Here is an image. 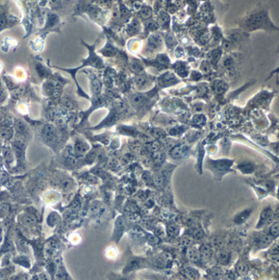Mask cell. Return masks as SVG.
<instances>
[{
    "label": "cell",
    "instance_id": "32",
    "mask_svg": "<svg viewBox=\"0 0 279 280\" xmlns=\"http://www.w3.org/2000/svg\"><path fill=\"white\" fill-rule=\"evenodd\" d=\"M192 235L195 238L200 239L204 236V234L202 232V230H199V229H193L192 230Z\"/></svg>",
    "mask_w": 279,
    "mask_h": 280
},
{
    "label": "cell",
    "instance_id": "14",
    "mask_svg": "<svg viewBox=\"0 0 279 280\" xmlns=\"http://www.w3.org/2000/svg\"><path fill=\"white\" fill-rule=\"evenodd\" d=\"M125 229V222L122 217H119L118 220L116 223V230H115V234H116L118 238L121 236L123 234L124 231Z\"/></svg>",
    "mask_w": 279,
    "mask_h": 280
},
{
    "label": "cell",
    "instance_id": "1",
    "mask_svg": "<svg viewBox=\"0 0 279 280\" xmlns=\"http://www.w3.org/2000/svg\"><path fill=\"white\" fill-rule=\"evenodd\" d=\"M241 25L243 29L249 31L258 30V29L266 30L270 28H274L277 30V28L275 27L273 24L271 22L268 16V12L265 10H257L253 12L246 18L242 21Z\"/></svg>",
    "mask_w": 279,
    "mask_h": 280
},
{
    "label": "cell",
    "instance_id": "25",
    "mask_svg": "<svg viewBox=\"0 0 279 280\" xmlns=\"http://www.w3.org/2000/svg\"><path fill=\"white\" fill-rule=\"evenodd\" d=\"M167 234L169 236H176L179 234V227L175 225H169L167 227Z\"/></svg>",
    "mask_w": 279,
    "mask_h": 280
},
{
    "label": "cell",
    "instance_id": "28",
    "mask_svg": "<svg viewBox=\"0 0 279 280\" xmlns=\"http://www.w3.org/2000/svg\"><path fill=\"white\" fill-rule=\"evenodd\" d=\"M272 236H269V235H264V236L261 237L260 239H259V243H260L261 245H268V244L271 243L272 242Z\"/></svg>",
    "mask_w": 279,
    "mask_h": 280
},
{
    "label": "cell",
    "instance_id": "34",
    "mask_svg": "<svg viewBox=\"0 0 279 280\" xmlns=\"http://www.w3.org/2000/svg\"><path fill=\"white\" fill-rule=\"evenodd\" d=\"M1 134L3 138H8L11 137V130L10 129H7V128H2V131H1Z\"/></svg>",
    "mask_w": 279,
    "mask_h": 280
},
{
    "label": "cell",
    "instance_id": "38",
    "mask_svg": "<svg viewBox=\"0 0 279 280\" xmlns=\"http://www.w3.org/2000/svg\"><path fill=\"white\" fill-rule=\"evenodd\" d=\"M147 241L151 244H156L159 243V238L157 237L153 236V235H149L148 238H147Z\"/></svg>",
    "mask_w": 279,
    "mask_h": 280
},
{
    "label": "cell",
    "instance_id": "20",
    "mask_svg": "<svg viewBox=\"0 0 279 280\" xmlns=\"http://www.w3.org/2000/svg\"><path fill=\"white\" fill-rule=\"evenodd\" d=\"M153 182L154 184H156V186L161 187L165 184V177L161 173H157L154 175L153 177Z\"/></svg>",
    "mask_w": 279,
    "mask_h": 280
},
{
    "label": "cell",
    "instance_id": "36",
    "mask_svg": "<svg viewBox=\"0 0 279 280\" xmlns=\"http://www.w3.org/2000/svg\"><path fill=\"white\" fill-rule=\"evenodd\" d=\"M159 147H160V144H159L157 142H151V144H149V149L154 152H157V150L159 149Z\"/></svg>",
    "mask_w": 279,
    "mask_h": 280
},
{
    "label": "cell",
    "instance_id": "17",
    "mask_svg": "<svg viewBox=\"0 0 279 280\" xmlns=\"http://www.w3.org/2000/svg\"><path fill=\"white\" fill-rule=\"evenodd\" d=\"M152 10L149 6H143L140 9V16L142 19H149L151 16Z\"/></svg>",
    "mask_w": 279,
    "mask_h": 280
},
{
    "label": "cell",
    "instance_id": "30",
    "mask_svg": "<svg viewBox=\"0 0 279 280\" xmlns=\"http://www.w3.org/2000/svg\"><path fill=\"white\" fill-rule=\"evenodd\" d=\"M159 20L161 24L167 23L169 21V15L164 11H160V14H159Z\"/></svg>",
    "mask_w": 279,
    "mask_h": 280
},
{
    "label": "cell",
    "instance_id": "44",
    "mask_svg": "<svg viewBox=\"0 0 279 280\" xmlns=\"http://www.w3.org/2000/svg\"><path fill=\"white\" fill-rule=\"evenodd\" d=\"M3 98H4V91L0 85V101H2Z\"/></svg>",
    "mask_w": 279,
    "mask_h": 280
},
{
    "label": "cell",
    "instance_id": "13",
    "mask_svg": "<svg viewBox=\"0 0 279 280\" xmlns=\"http://www.w3.org/2000/svg\"><path fill=\"white\" fill-rule=\"evenodd\" d=\"M187 256H188V259L194 262L199 261L201 259V253L196 247L188 248L187 251Z\"/></svg>",
    "mask_w": 279,
    "mask_h": 280
},
{
    "label": "cell",
    "instance_id": "5",
    "mask_svg": "<svg viewBox=\"0 0 279 280\" xmlns=\"http://www.w3.org/2000/svg\"><path fill=\"white\" fill-rule=\"evenodd\" d=\"M162 38L158 34H153L149 37L147 41V46L152 50H156L162 46Z\"/></svg>",
    "mask_w": 279,
    "mask_h": 280
},
{
    "label": "cell",
    "instance_id": "18",
    "mask_svg": "<svg viewBox=\"0 0 279 280\" xmlns=\"http://www.w3.org/2000/svg\"><path fill=\"white\" fill-rule=\"evenodd\" d=\"M221 54H222V51H221L220 48H217V49L212 51V53H211V58L213 65L217 64L218 62H219V60L220 59Z\"/></svg>",
    "mask_w": 279,
    "mask_h": 280
},
{
    "label": "cell",
    "instance_id": "10",
    "mask_svg": "<svg viewBox=\"0 0 279 280\" xmlns=\"http://www.w3.org/2000/svg\"><path fill=\"white\" fill-rule=\"evenodd\" d=\"M174 69L180 77H187L188 76V67L185 62H177L174 65Z\"/></svg>",
    "mask_w": 279,
    "mask_h": 280
},
{
    "label": "cell",
    "instance_id": "42",
    "mask_svg": "<svg viewBox=\"0 0 279 280\" xmlns=\"http://www.w3.org/2000/svg\"><path fill=\"white\" fill-rule=\"evenodd\" d=\"M156 234L158 237H163L165 234V232L161 228H157L156 230Z\"/></svg>",
    "mask_w": 279,
    "mask_h": 280
},
{
    "label": "cell",
    "instance_id": "33",
    "mask_svg": "<svg viewBox=\"0 0 279 280\" xmlns=\"http://www.w3.org/2000/svg\"><path fill=\"white\" fill-rule=\"evenodd\" d=\"M241 170L242 171L243 173H251L253 170V167H252V165H249V164H244V165H241L240 167Z\"/></svg>",
    "mask_w": 279,
    "mask_h": 280
},
{
    "label": "cell",
    "instance_id": "35",
    "mask_svg": "<svg viewBox=\"0 0 279 280\" xmlns=\"http://www.w3.org/2000/svg\"><path fill=\"white\" fill-rule=\"evenodd\" d=\"M223 64H224V66L226 67V68H229V67H231L232 66H233V59H232L230 57H229V58H227L224 59Z\"/></svg>",
    "mask_w": 279,
    "mask_h": 280
},
{
    "label": "cell",
    "instance_id": "23",
    "mask_svg": "<svg viewBox=\"0 0 279 280\" xmlns=\"http://www.w3.org/2000/svg\"><path fill=\"white\" fill-rule=\"evenodd\" d=\"M236 269H237V271H238L239 274L243 275V274H245V273H247L248 266H247V265L246 264L244 261H240L238 262V264L237 265Z\"/></svg>",
    "mask_w": 279,
    "mask_h": 280
},
{
    "label": "cell",
    "instance_id": "21",
    "mask_svg": "<svg viewBox=\"0 0 279 280\" xmlns=\"http://www.w3.org/2000/svg\"><path fill=\"white\" fill-rule=\"evenodd\" d=\"M89 146L84 142H79L76 145V152L78 154H83L87 152Z\"/></svg>",
    "mask_w": 279,
    "mask_h": 280
},
{
    "label": "cell",
    "instance_id": "12",
    "mask_svg": "<svg viewBox=\"0 0 279 280\" xmlns=\"http://www.w3.org/2000/svg\"><path fill=\"white\" fill-rule=\"evenodd\" d=\"M216 260L220 264L227 265L230 260V254L224 250H220L216 253Z\"/></svg>",
    "mask_w": 279,
    "mask_h": 280
},
{
    "label": "cell",
    "instance_id": "37",
    "mask_svg": "<svg viewBox=\"0 0 279 280\" xmlns=\"http://www.w3.org/2000/svg\"><path fill=\"white\" fill-rule=\"evenodd\" d=\"M166 42H167V45L169 44V46H173L174 45V44H176V40L174 39V37L170 35H168L166 38Z\"/></svg>",
    "mask_w": 279,
    "mask_h": 280
},
{
    "label": "cell",
    "instance_id": "4",
    "mask_svg": "<svg viewBox=\"0 0 279 280\" xmlns=\"http://www.w3.org/2000/svg\"><path fill=\"white\" fill-rule=\"evenodd\" d=\"M143 266H144L143 260L139 259V258H133L126 264L124 269V273H126L129 272H132V271L138 269L139 268H142Z\"/></svg>",
    "mask_w": 279,
    "mask_h": 280
},
{
    "label": "cell",
    "instance_id": "7",
    "mask_svg": "<svg viewBox=\"0 0 279 280\" xmlns=\"http://www.w3.org/2000/svg\"><path fill=\"white\" fill-rule=\"evenodd\" d=\"M272 220H273V213H272V210H270L269 208L265 209L261 213L260 221L259 223V225L263 226L264 225H268L272 222Z\"/></svg>",
    "mask_w": 279,
    "mask_h": 280
},
{
    "label": "cell",
    "instance_id": "19",
    "mask_svg": "<svg viewBox=\"0 0 279 280\" xmlns=\"http://www.w3.org/2000/svg\"><path fill=\"white\" fill-rule=\"evenodd\" d=\"M130 68L131 70L134 72H140V71H142V66L141 64V62L139 61H137L136 59H132L130 62Z\"/></svg>",
    "mask_w": 279,
    "mask_h": 280
},
{
    "label": "cell",
    "instance_id": "39",
    "mask_svg": "<svg viewBox=\"0 0 279 280\" xmlns=\"http://www.w3.org/2000/svg\"><path fill=\"white\" fill-rule=\"evenodd\" d=\"M51 221H53V225H55V223L57 221V214L53 213V214H51L50 216H48V225L50 224Z\"/></svg>",
    "mask_w": 279,
    "mask_h": 280
},
{
    "label": "cell",
    "instance_id": "8",
    "mask_svg": "<svg viewBox=\"0 0 279 280\" xmlns=\"http://www.w3.org/2000/svg\"><path fill=\"white\" fill-rule=\"evenodd\" d=\"M130 103L134 108L140 109L146 104V98L141 94H135L130 97Z\"/></svg>",
    "mask_w": 279,
    "mask_h": 280
},
{
    "label": "cell",
    "instance_id": "3",
    "mask_svg": "<svg viewBox=\"0 0 279 280\" xmlns=\"http://www.w3.org/2000/svg\"><path fill=\"white\" fill-rule=\"evenodd\" d=\"M189 147L187 145H178L172 148L170 151V156L174 159H182L188 154Z\"/></svg>",
    "mask_w": 279,
    "mask_h": 280
},
{
    "label": "cell",
    "instance_id": "27",
    "mask_svg": "<svg viewBox=\"0 0 279 280\" xmlns=\"http://www.w3.org/2000/svg\"><path fill=\"white\" fill-rule=\"evenodd\" d=\"M270 234L272 238H276L278 236L279 230H278V223H274L272 224L271 228H270Z\"/></svg>",
    "mask_w": 279,
    "mask_h": 280
},
{
    "label": "cell",
    "instance_id": "45",
    "mask_svg": "<svg viewBox=\"0 0 279 280\" xmlns=\"http://www.w3.org/2000/svg\"><path fill=\"white\" fill-rule=\"evenodd\" d=\"M116 280H132L129 278H124V277H120V278H117Z\"/></svg>",
    "mask_w": 279,
    "mask_h": 280
},
{
    "label": "cell",
    "instance_id": "29",
    "mask_svg": "<svg viewBox=\"0 0 279 280\" xmlns=\"http://www.w3.org/2000/svg\"><path fill=\"white\" fill-rule=\"evenodd\" d=\"M193 121H194L196 124L204 125L205 124V122H206V117H205V116L198 114V115H196L193 116Z\"/></svg>",
    "mask_w": 279,
    "mask_h": 280
},
{
    "label": "cell",
    "instance_id": "9",
    "mask_svg": "<svg viewBox=\"0 0 279 280\" xmlns=\"http://www.w3.org/2000/svg\"><path fill=\"white\" fill-rule=\"evenodd\" d=\"M134 82L136 87L138 90H143L145 88L148 86L149 84H151V80L149 77L144 75H141V76H137L134 78Z\"/></svg>",
    "mask_w": 279,
    "mask_h": 280
},
{
    "label": "cell",
    "instance_id": "6",
    "mask_svg": "<svg viewBox=\"0 0 279 280\" xmlns=\"http://www.w3.org/2000/svg\"><path fill=\"white\" fill-rule=\"evenodd\" d=\"M232 164H233V161H229L226 159L211 161V166H213L218 171H224V170H229Z\"/></svg>",
    "mask_w": 279,
    "mask_h": 280
},
{
    "label": "cell",
    "instance_id": "16",
    "mask_svg": "<svg viewBox=\"0 0 279 280\" xmlns=\"http://www.w3.org/2000/svg\"><path fill=\"white\" fill-rule=\"evenodd\" d=\"M200 253H201V256L203 257L204 259L210 260L213 255L212 248H211V246L205 245L201 247V252H200Z\"/></svg>",
    "mask_w": 279,
    "mask_h": 280
},
{
    "label": "cell",
    "instance_id": "22",
    "mask_svg": "<svg viewBox=\"0 0 279 280\" xmlns=\"http://www.w3.org/2000/svg\"><path fill=\"white\" fill-rule=\"evenodd\" d=\"M186 273L188 278L192 280H197L199 278V273L197 269L193 268H188L186 269Z\"/></svg>",
    "mask_w": 279,
    "mask_h": 280
},
{
    "label": "cell",
    "instance_id": "41",
    "mask_svg": "<svg viewBox=\"0 0 279 280\" xmlns=\"http://www.w3.org/2000/svg\"><path fill=\"white\" fill-rule=\"evenodd\" d=\"M192 77H193L192 79H194V80H199V79L201 77V73L197 72V71H192Z\"/></svg>",
    "mask_w": 279,
    "mask_h": 280
},
{
    "label": "cell",
    "instance_id": "40",
    "mask_svg": "<svg viewBox=\"0 0 279 280\" xmlns=\"http://www.w3.org/2000/svg\"><path fill=\"white\" fill-rule=\"evenodd\" d=\"M201 71H205V72H207V71L210 70V65H209L208 62H206V61H203L202 63H201Z\"/></svg>",
    "mask_w": 279,
    "mask_h": 280
},
{
    "label": "cell",
    "instance_id": "31",
    "mask_svg": "<svg viewBox=\"0 0 279 280\" xmlns=\"http://www.w3.org/2000/svg\"><path fill=\"white\" fill-rule=\"evenodd\" d=\"M23 221H24L25 225H30V226L34 225V223H35V219H34V217L32 216H30V215H26V216H25V217L23 218Z\"/></svg>",
    "mask_w": 279,
    "mask_h": 280
},
{
    "label": "cell",
    "instance_id": "43",
    "mask_svg": "<svg viewBox=\"0 0 279 280\" xmlns=\"http://www.w3.org/2000/svg\"><path fill=\"white\" fill-rule=\"evenodd\" d=\"M231 46H232V44H231V43H230V42L224 41V48H225V49H229Z\"/></svg>",
    "mask_w": 279,
    "mask_h": 280
},
{
    "label": "cell",
    "instance_id": "11",
    "mask_svg": "<svg viewBox=\"0 0 279 280\" xmlns=\"http://www.w3.org/2000/svg\"><path fill=\"white\" fill-rule=\"evenodd\" d=\"M44 137L48 142H53L56 138V130L52 125H46L43 132Z\"/></svg>",
    "mask_w": 279,
    "mask_h": 280
},
{
    "label": "cell",
    "instance_id": "15",
    "mask_svg": "<svg viewBox=\"0 0 279 280\" xmlns=\"http://www.w3.org/2000/svg\"><path fill=\"white\" fill-rule=\"evenodd\" d=\"M140 29L139 23L137 21H133L130 24H129L127 27V33L129 35H134L138 32Z\"/></svg>",
    "mask_w": 279,
    "mask_h": 280
},
{
    "label": "cell",
    "instance_id": "26",
    "mask_svg": "<svg viewBox=\"0 0 279 280\" xmlns=\"http://www.w3.org/2000/svg\"><path fill=\"white\" fill-rule=\"evenodd\" d=\"M151 133L156 138H162L165 136V132L161 129H153Z\"/></svg>",
    "mask_w": 279,
    "mask_h": 280
},
{
    "label": "cell",
    "instance_id": "2",
    "mask_svg": "<svg viewBox=\"0 0 279 280\" xmlns=\"http://www.w3.org/2000/svg\"><path fill=\"white\" fill-rule=\"evenodd\" d=\"M158 82L162 87H169L171 85H176L179 82V80L171 72H166L158 79Z\"/></svg>",
    "mask_w": 279,
    "mask_h": 280
},
{
    "label": "cell",
    "instance_id": "24",
    "mask_svg": "<svg viewBox=\"0 0 279 280\" xmlns=\"http://www.w3.org/2000/svg\"><path fill=\"white\" fill-rule=\"evenodd\" d=\"M215 92H217L218 94H222L226 90V85L225 83L221 81H218L215 82Z\"/></svg>",
    "mask_w": 279,
    "mask_h": 280
}]
</instances>
